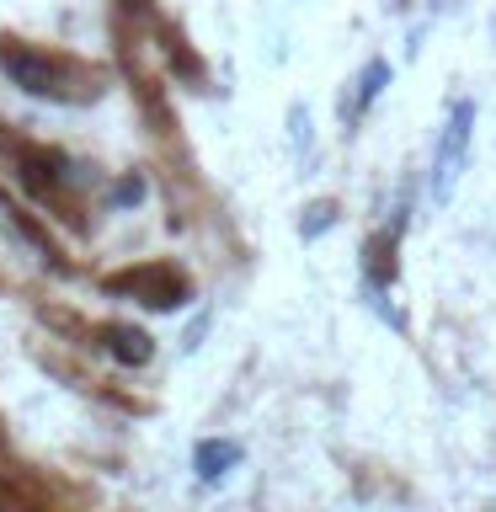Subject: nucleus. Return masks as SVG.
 I'll list each match as a JSON object with an SVG mask.
<instances>
[{"label":"nucleus","mask_w":496,"mask_h":512,"mask_svg":"<svg viewBox=\"0 0 496 512\" xmlns=\"http://www.w3.org/2000/svg\"><path fill=\"white\" fill-rule=\"evenodd\" d=\"M139 198H144L139 182H123V187H118V203H139Z\"/></svg>","instance_id":"nucleus-7"},{"label":"nucleus","mask_w":496,"mask_h":512,"mask_svg":"<svg viewBox=\"0 0 496 512\" xmlns=\"http://www.w3.org/2000/svg\"><path fill=\"white\" fill-rule=\"evenodd\" d=\"M0 64H6V75L16 80V86L43 91V96H54V91H59V70H54V64H48L43 54H22V48H6V54H0Z\"/></svg>","instance_id":"nucleus-2"},{"label":"nucleus","mask_w":496,"mask_h":512,"mask_svg":"<svg viewBox=\"0 0 496 512\" xmlns=\"http://www.w3.org/2000/svg\"><path fill=\"white\" fill-rule=\"evenodd\" d=\"M384 80H390V64H384V59H374V64H368V70H363V80H358V107L379 102Z\"/></svg>","instance_id":"nucleus-5"},{"label":"nucleus","mask_w":496,"mask_h":512,"mask_svg":"<svg viewBox=\"0 0 496 512\" xmlns=\"http://www.w3.org/2000/svg\"><path fill=\"white\" fill-rule=\"evenodd\" d=\"M230 464H240V443H224V438H203L198 448H192V470H198L203 480H219Z\"/></svg>","instance_id":"nucleus-3"},{"label":"nucleus","mask_w":496,"mask_h":512,"mask_svg":"<svg viewBox=\"0 0 496 512\" xmlns=\"http://www.w3.org/2000/svg\"><path fill=\"white\" fill-rule=\"evenodd\" d=\"M107 342H112V352H118L123 363H144V358H150V347H144V336H139L134 326H118Z\"/></svg>","instance_id":"nucleus-4"},{"label":"nucleus","mask_w":496,"mask_h":512,"mask_svg":"<svg viewBox=\"0 0 496 512\" xmlns=\"http://www.w3.org/2000/svg\"><path fill=\"white\" fill-rule=\"evenodd\" d=\"M470 139H475V102H454L443 123V139H438V155H432V203H448L459 187V171L470 160Z\"/></svg>","instance_id":"nucleus-1"},{"label":"nucleus","mask_w":496,"mask_h":512,"mask_svg":"<svg viewBox=\"0 0 496 512\" xmlns=\"http://www.w3.org/2000/svg\"><path fill=\"white\" fill-rule=\"evenodd\" d=\"M294 144H299V150L310 144V112H304V107H294Z\"/></svg>","instance_id":"nucleus-6"}]
</instances>
